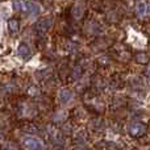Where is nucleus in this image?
Here are the masks:
<instances>
[{
	"mask_svg": "<svg viewBox=\"0 0 150 150\" xmlns=\"http://www.w3.org/2000/svg\"><path fill=\"white\" fill-rule=\"evenodd\" d=\"M13 8L18 12L29 13V16H37L41 12V7L34 1H25V0H15Z\"/></svg>",
	"mask_w": 150,
	"mask_h": 150,
	"instance_id": "nucleus-1",
	"label": "nucleus"
},
{
	"mask_svg": "<svg viewBox=\"0 0 150 150\" xmlns=\"http://www.w3.org/2000/svg\"><path fill=\"white\" fill-rule=\"evenodd\" d=\"M24 148L26 150H41L44 148V144L40 140H37V138L28 137L24 140Z\"/></svg>",
	"mask_w": 150,
	"mask_h": 150,
	"instance_id": "nucleus-2",
	"label": "nucleus"
},
{
	"mask_svg": "<svg viewBox=\"0 0 150 150\" xmlns=\"http://www.w3.org/2000/svg\"><path fill=\"white\" fill-rule=\"evenodd\" d=\"M50 25H52V18H41L34 25V29H36V32L38 34H44L46 33L47 29H50Z\"/></svg>",
	"mask_w": 150,
	"mask_h": 150,
	"instance_id": "nucleus-3",
	"label": "nucleus"
},
{
	"mask_svg": "<svg viewBox=\"0 0 150 150\" xmlns=\"http://www.w3.org/2000/svg\"><path fill=\"white\" fill-rule=\"evenodd\" d=\"M129 133L133 136V137H140L141 134H144L146 130L145 125L141 124V122H132V124L129 125Z\"/></svg>",
	"mask_w": 150,
	"mask_h": 150,
	"instance_id": "nucleus-4",
	"label": "nucleus"
},
{
	"mask_svg": "<svg viewBox=\"0 0 150 150\" xmlns=\"http://www.w3.org/2000/svg\"><path fill=\"white\" fill-rule=\"evenodd\" d=\"M17 54L20 55L21 58H29L30 57V54H32V52H30V49H29V46L26 44H24V42H21L20 45H18V47H17Z\"/></svg>",
	"mask_w": 150,
	"mask_h": 150,
	"instance_id": "nucleus-5",
	"label": "nucleus"
},
{
	"mask_svg": "<svg viewBox=\"0 0 150 150\" xmlns=\"http://www.w3.org/2000/svg\"><path fill=\"white\" fill-rule=\"evenodd\" d=\"M73 99V92H71L70 90H62L59 92V95H58V100H59L61 104H66L69 103V101Z\"/></svg>",
	"mask_w": 150,
	"mask_h": 150,
	"instance_id": "nucleus-6",
	"label": "nucleus"
},
{
	"mask_svg": "<svg viewBox=\"0 0 150 150\" xmlns=\"http://www.w3.org/2000/svg\"><path fill=\"white\" fill-rule=\"evenodd\" d=\"M83 12H84V5L82 4L80 1L75 3L73 7V15L75 18H80L83 16Z\"/></svg>",
	"mask_w": 150,
	"mask_h": 150,
	"instance_id": "nucleus-7",
	"label": "nucleus"
},
{
	"mask_svg": "<svg viewBox=\"0 0 150 150\" xmlns=\"http://www.w3.org/2000/svg\"><path fill=\"white\" fill-rule=\"evenodd\" d=\"M137 13H138V16H145L148 13V4H146V1L140 0L137 3Z\"/></svg>",
	"mask_w": 150,
	"mask_h": 150,
	"instance_id": "nucleus-8",
	"label": "nucleus"
},
{
	"mask_svg": "<svg viewBox=\"0 0 150 150\" xmlns=\"http://www.w3.org/2000/svg\"><path fill=\"white\" fill-rule=\"evenodd\" d=\"M18 21L15 20V18H12V20L8 21V29L11 30V33H17L18 32Z\"/></svg>",
	"mask_w": 150,
	"mask_h": 150,
	"instance_id": "nucleus-9",
	"label": "nucleus"
},
{
	"mask_svg": "<svg viewBox=\"0 0 150 150\" xmlns=\"http://www.w3.org/2000/svg\"><path fill=\"white\" fill-rule=\"evenodd\" d=\"M74 150H88L87 148H83V146H80V148H76V149H74Z\"/></svg>",
	"mask_w": 150,
	"mask_h": 150,
	"instance_id": "nucleus-10",
	"label": "nucleus"
}]
</instances>
